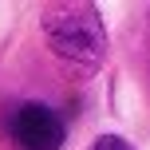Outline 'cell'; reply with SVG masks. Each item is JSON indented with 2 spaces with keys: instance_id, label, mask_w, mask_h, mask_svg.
I'll return each instance as SVG.
<instances>
[{
  "instance_id": "3957f363",
  "label": "cell",
  "mask_w": 150,
  "mask_h": 150,
  "mask_svg": "<svg viewBox=\"0 0 150 150\" xmlns=\"http://www.w3.org/2000/svg\"><path fill=\"white\" fill-rule=\"evenodd\" d=\"M95 150H134V146H130L127 138H119V134H103L95 142Z\"/></svg>"
},
{
  "instance_id": "7a4b0ae2",
  "label": "cell",
  "mask_w": 150,
  "mask_h": 150,
  "mask_svg": "<svg viewBox=\"0 0 150 150\" xmlns=\"http://www.w3.org/2000/svg\"><path fill=\"white\" fill-rule=\"evenodd\" d=\"M12 142L24 150H63L67 142V127L63 119L44 103H24L12 115Z\"/></svg>"
},
{
  "instance_id": "6da1fadb",
  "label": "cell",
  "mask_w": 150,
  "mask_h": 150,
  "mask_svg": "<svg viewBox=\"0 0 150 150\" xmlns=\"http://www.w3.org/2000/svg\"><path fill=\"white\" fill-rule=\"evenodd\" d=\"M40 28H44V40L55 52V59L71 75L87 79L107 59V32H103L95 4H75V0L52 4V8H44Z\"/></svg>"
}]
</instances>
